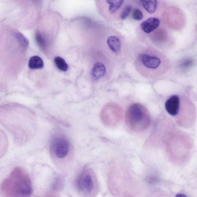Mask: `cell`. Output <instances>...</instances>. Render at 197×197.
<instances>
[{"mask_svg": "<svg viewBox=\"0 0 197 197\" xmlns=\"http://www.w3.org/2000/svg\"><path fill=\"white\" fill-rule=\"evenodd\" d=\"M134 65L141 76L149 79L163 75L170 67L168 59L160 51L152 48L140 50L135 57Z\"/></svg>", "mask_w": 197, "mask_h": 197, "instance_id": "1", "label": "cell"}, {"mask_svg": "<svg viewBox=\"0 0 197 197\" xmlns=\"http://www.w3.org/2000/svg\"><path fill=\"white\" fill-rule=\"evenodd\" d=\"M32 192L30 177L27 171L20 167H15L0 186V192L4 197H29Z\"/></svg>", "mask_w": 197, "mask_h": 197, "instance_id": "2", "label": "cell"}, {"mask_svg": "<svg viewBox=\"0 0 197 197\" xmlns=\"http://www.w3.org/2000/svg\"><path fill=\"white\" fill-rule=\"evenodd\" d=\"M126 123L132 131L140 132L149 128L151 117L147 109L139 104L130 106L126 114Z\"/></svg>", "mask_w": 197, "mask_h": 197, "instance_id": "3", "label": "cell"}, {"mask_svg": "<svg viewBox=\"0 0 197 197\" xmlns=\"http://www.w3.org/2000/svg\"><path fill=\"white\" fill-rule=\"evenodd\" d=\"M97 185L96 179L92 169L84 167L76 181L78 191L82 194L91 196L97 191Z\"/></svg>", "mask_w": 197, "mask_h": 197, "instance_id": "4", "label": "cell"}, {"mask_svg": "<svg viewBox=\"0 0 197 197\" xmlns=\"http://www.w3.org/2000/svg\"><path fill=\"white\" fill-rule=\"evenodd\" d=\"M50 145L52 153L57 158H65L69 154L70 145L69 141L65 136L62 135L54 136Z\"/></svg>", "mask_w": 197, "mask_h": 197, "instance_id": "5", "label": "cell"}, {"mask_svg": "<svg viewBox=\"0 0 197 197\" xmlns=\"http://www.w3.org/2000/svg\"><path fill=\"white\" fill-rule=\"evenodd\" d=\"M170 140V143L169 142L168 147L169 152H170V154L172 156L176 155L177 157H178L179 154H180V156L181 157L182 154H188L190 148H189L190 146V144L189 145V142H188L186 138L184 135H174L172 136Z\"/></svg>", "mask_w": 197, "mask_h": 197, "instance_id": "6", "label": "cell"}, {"mask_svg": "<svg viewBox=\"0 0 197 197\" xmlns=\"http://www.w3.org/2000/svg\"><path fill=\"white\" fill-rule=\"evenodd\" d=\"M181 102V99L179 96H171L167 99L165 104V109L167 113L171 116H176L180 111Z\"/></svg>", "mask_w": 197, "mask_h": 197, "instance_id": "7", "label": "cell"}, {"mask_svg": "<svg viewBox=\"0 0 197 197\" xmlns=\"http://www.w3.org/2000/svg\"><path fill=\"white\" fill-rule=\"evenodd\" d=\"M160 23V21L157 18H149L141 23V29L146 33L149 34L158 27Z\"/></svg>", "mask_w": 197, "mask_h": 197, "instance_id": "8", "label": "cell"}, {"mask_svg": "<svg viewBox=\"0 0 197 197\" xmlns=\"http://www.w3.org/2000/svg\"><path fill=\"white\" fill-rule=\"evenodd\" d=\"M106 71V69L103 63L97 62L93 66L91 71V75L94 80H98L105 75Z\"/></svg>", "mask_w": 197, "mask_h": 197, "instance_id": "9", "label": "cell"}, {"mask_svg": "<svg viewBox=\"0 0 197 197\" xmlns=\"http://www.w3.org/2000/svg\"><path fill=\"white\" fill-rule=\"evenodd\" d=\"M29 67L31 69H42L44 64L42 59L38 56H32L29 59Z\"/></svg>", "mask_w": 197, "mask_h": 197, "instance_id": "10", "label": "cell"}, {"mask_svg": "<svg viewBox=\"0 0 197 197\" xmlns=\"http://www.w3.org/2000/svg\"><path fill=\"white\" fill-rule=\"evenodd\" d=\"M142 4L149 14L155 12L157 7V0H141Z\"/></svg>", "mask_w": 197, "mask_h": 197, "instance_id": "11", "label": "cell"}, {"mask_svg": "<svg viewBox=\"0 0 197 197\" xmlns=\"http://www.w3.org/2000/svg\"><path fill=\"white\" fill-rule=\"evenodd\" d=\"M194 61L193 59L186 58L181 60L178 64L179 69L183 72L188 71L193 66Z\"/></svg>", "mask_w": 197, "mask_h": 197, "instance_id": "12", "label": "cell"}, {"mask_svg": "<svg viewBox=\"0 0 197 197\" xmlns=\"http://www.w3.org/2000/svg\"><path fill=\"white\" fill-rule=\"evenodd\" d=\"M124 0H106L109 5V10L111 13L116 12L121 7Z\"/></svg>", "mask_w": 197, "mask_h": 197, "instance_id": "13", "label": "cell"}, {"mask_svg": "<svg viewBox=\"0 0 197 197\" xmlns=\"http://www.w3.org/2000/svg\"><path fill=\"white\" fill-rule=\"evenodd\" d=\"M54 61L57 68L60 70L66 72L69 69V66L66 61L61 57H56L54 58Z\"/></svg>", "mask_w": 197, "mask_h": 197, "instance_id": "14", "label": "cell"}, {"mask_svg": "<svg viewBox=\"0 0 197 197\" xmlns=\"http://www.w3.org/2000/svg\"><path fill=\"white\" fill-rule=\"evenodd\" d=\"M7 141L6 135L0 130V158L2 157L7 148Z\"/></svg>", "mask_w": 197, "mask_h": 197, "instance_id": "15", "label": "cell"}, {"mask_svg": "<svg viewBox=\"0 0 197 197\" xmlns=\"http://www.w3.org/2000/svg\"><path fill=\"white\" fill-rule=\"evenodd\" d=\"M35 39L37 45L42 50H45L47 47V42L44 37L40 31L36 32Z\"/></svg>", "mask_w": 197, "mask_h": 197, "instance_id": "16", "label": "cell"}, {"mask_svg": "<svg viewBox=\"0 0 197 197\" xmlns=\"http://www.w3.org/2000/svg\"><path fill=\"white\" fill-rule=\"evenodd\" d=\"M16 40L24 48H27L29 45V40L22 34L17 32L15 34Z\"/></svg>", "mask_w": 197, "mask_h": 197, "instance_id": "17", "label": "cell"}, {"mask_svg": "<svg viewBox=\"0 0 197 197\" xmlns=\"http://www.w3.org/2000/svg\"><path fill=\"white\" fill-rule=\"evenodd\" d=\"M132 7L131 6L128 5L126 6L120 14V17L122 20H124L128 17L131 12Z\"/></svg>", "mask_w": 197, "mask_h": 197, "instance_id": "18", "label": "cell"}, {"mask_svg": "<svg viewBox=\"0 0 197 197\" xmlns=\"http://www.w3.org/2000/svg\"><path fill=\"white\" fill-rule=\"evenodd\" d=\"M63 185V181L61 177H58L55 180L54 183L53 185V188L54 190H58L62 188Z\"/></svg>", "mask_w": 197, "mask_h": 197, "instance_id": "19", "label": "cell"}, {"mask_svg": "<svg viewBox=\"0 0 197 197\" xmlns=\"http://www.w3.org/2000/svg\"><path fill=\"white\" fill-rule=\"evenodd\" d=\"M133 17L135 20H141L143 18L142 12L139 9H134L133 12Z\"/></svg>", "mask_w": 197, "mask_h": 197, "instance_id": "20", "label": "cell"}, {"mask_svg": "<svg viewBox=\"0 0 197 197\" xmlns=\"http://www.w3.org/2000/svg\"><path fill=\"white\" fill-rule=\"evenodd\" d=\"M36 1H37V0H36Z\"/></svg>", "mask_w": 197, "mask_h": 197, "instance_id": "21", "label": "cell"}]
</instances>
